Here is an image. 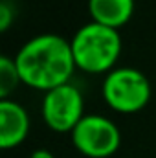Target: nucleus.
I'll return each mask as SVG.
<instances>
[{
    "label": "nucleus",
    "instance_id": "nucleus-8",
    "mask_svg": "<svg viewBox=\"0 0 156 158\" xmlns=\"http://www.w3.org/2000/svg\"><path fill=\"white\" fill-rule=\"evenodd\" d=\"M20 74L15 64V59L7 55L0 57V99H9V94L20 85Z\"/></svg>",
    "mask_w": 156,
    "mask_h": 158
},
{
    "label": "nucleus",
    "instance_id": "nucleus-7",
    "mask_svg": "<svg viewBox=\"0 0 156 158\" xmlns=\"http://www.w3.org/2000/svg\"><path fill=\"white\" fill-rule=\"evenodd\" d=\"M92 22L119 30L134 15V0H88Z\"/></svg>",
    "mask_w": 156,
    "mask_h": 158
},
{
    "label": "nucleus",
    "instance_id": "nucleus-10",
    "mask_svg": "<svg viewBox=\"0 0 156 158\" xmlns=\"http://www.w3.org/2000/svg\"><path fill=\"white\" fill-rule=\"evenodd\" d=\"M30 158H55V156H53L51 151H48V149H35V151L30 155Z\"/></svg>",
    "mask_w": 156,
    "mask_h": 158
},
{
    "label": "nucleus",
    "instance_id": "nucleus-6",
    "mask_svg": "<svg viewBox=\"0 0 156 158\" xmlns=\"http://www.w3.org/2000/svg\"><path fill=\"white\" fill-rule=\"evenodd\" d=\"M30 132V116L28 110L13 101L0 99V147L13 149L18 147Z\"/></svg>",
    "mask_w": 156,
    "mask_h": 158
},
{
    "label": "nucleus",
    "instance_id": "nucleus-4",
    "mask_svg": "<svg viewBox=\"0 0 156 158\" xmlns=\"http://www.w3.org/2000/svg\"><path fill=\"white\" fill-rule=\"evenodd\" d=\"M72 143L83 156L109 158L121 145V132L112 119L101 114H88L70 132Z\"/></svg>",
    "mask_w": 156,
    "mask_h": 158
},
{
    "label": "nucleus",
    "instance_id": "nucleus-1",
    "mask_svg": "<svg viewBox=\"0 0 156 158\" xmlns=\"http://www.w3.org/2000/svg\"><path fill=\"white\" fill-rule=\"evenodd\" d=\"M20 81L42 92L70 83L76 70L70 40L55 33H42L26 40L15 55Z\"/></svg>",
    "mask_w": 156,
    "mask_h": 158
},
{
    "label": "nucleus",
    "instance_id": "nucleus-2",
    "mask_svg": "<svg viewBox=\"0 0 156 158\" xmlns=\"http://www.w3.org/2000/svg\"><path fill=\"white\" fill-rule=\"evenodd\" d=\"M76 68L88 74H109L121 55V37L117 30L86 22L70 40Z\"/></svg>",
    "mask_w": 156,
    "mask_h": 158
},
{
    "label": "nucleus",
    "instance_id": "nucleus-9",
    "mask_svg": "<svg viewBox=\"0 0 156 158\" xmlns=\"http://www.w3.org/2000/svg\"><path fill=\"white\" fill-rule=\"evenodd\" d=\"M11 20H13V9H11V6L4 0V2L0 4V31H6V30L9 28Z\"/></svg>",
    "mask_w": 156,
    "mask_h": 158
},
{
    "label": "nucleus",
    "instance_id": "nucleus-5",
    "mask_svg": "<svg viewBox=\"0 0 156 158\" xmlns=\"http://www.w3.org/2000/svg\"><path fill=\"white\" fill-rule=\"evenodd\" d=\"M83 94L76 85L66 83L44 92L40 112L44 123L55 132H72L84 118Z\"/></svg>",
    "mask_w": 156,
    "mask_h": 158
},
{
    "label": "nucleus",
    "instance_id": "nucleus-3",
    "mask_svg": "<svg viewBox=\"0 0 156 158\" xmlns=\"http://www.w3.org/2000/svg\"><path fill=\"white\" fill-rule=\"evenodd\" d=\"M105 103L121 114H134L147 107L151 99V83L143 72L132 66H117L103 79Z\"/></svg>",
    "mask_w": 156,
    "mask_h": 158
}]
</instances>
